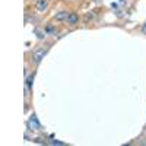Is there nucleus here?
Instances as JSON below:
<instances>
[{
    "label": "nucleus",
    "instance_id": "1",
    "mask_svg": "<svg viewBox=\"0 0 146 146\" xmlns=\"http://www.w3.org/2000/svg\"><path fill=\"white\" fill-rule=\"evenodd\" d=\"M28 126H29L31 130H40V129H41V124H40V121H38V118H36L35 114L31 115V118H29V121H28Z\"/></svg>",
    "mask_w": 146,
    "mask_h": 146
},
{
    "label": "nucleus",
    "instance_id": "2",
    "mask_svg": "<svg viewBox=\"0 0 146 146\" xmlns=\"http://www.w3.org/2000/svg\"><path fill=\"white\" fill-rule=\"evenodd\" d=\"M45 53H47V50H42V48H41V50H36V51L34 53V62H35L36 64H38V63L41 62V60L44 58Z\"/></svg>",
    "mask_w": 146,
    "mask_h": 146
},
{
    "label": "nucleus",
    "instance_id": "3",
    "mask_svg": "<svg viewBox=\"0 0 146 146\" xmlns=\"http://www.w3.org/2000/svg\"><path fill=\"white\" fill-rule=\"evenodd\" d=\"M48 9V0H36V10L45 12Z\"/></svg>",
    "mask_w": 146,
    "mask_h": 146
},
{
    "label": "nucleus",
    "instance_id": "4",
    "mask_svg": "<svg viewBox=\"0 0 146 146\" xmlns=\"http://www.w3.org/2000/svg\"><path fill=\"white\" fill-rule=\"evenodd\" d=\"M78 21H79V18H78L76 13H69V16H67V19H66V22L69 23V25H76Z\"/></svg>",
    "mask_w": 146,
    "mask_h": 146
},
{
    "label": "nucleus",
    "instance_id": "5",
    "mask_svg": "<svg viewBox=\"0 0 146 146\" xmlns=\"http://www.w3.org/2000/svg\"><path fill=\"white\" fill-rule=\"evenodd\" d=\"M67 16H69L67 12H66V10H62V12H58V13H56L54 19H56V21H66Z\"/></svg>",
    "mask_w": 146,
    "mask_h": 146
},
{
    "label": "nucleus",
    "instance_id": "6",
    "mask_svg": "<svg viewBox=\"0 0 146 146\" xmlns=\"http://www.w3.org/2000/svg\"><path fill=\"white\" fill-rule=\"evenodd\" d=\"M32 80H34V75H29L27 78V89H32Z\"/></svg>",
    "mask_w": 146,
    "mask_h": 146
},
{
    "label": "nucleus",
    "instance_id": "7",
    "mask_svg": "<svg viewBox=\"0 0 146 146\" xmlns=\"http://www.w3.org/2000/svg\"><path fill=\"white\" fill-rule=\"evenodd\" d=\"M50 145H57V146H64L66 143H63V142H58V140H51V142H50Z\"/></svg>",
    "mask_w": 146,
    "mask_h": 146
},
{
    "label": "nucleus",
    "instance_id": "8",
    "mask_svg": "<svg viewBox=\"0 0 146 146\" xmlns=\"http://www.w3.org/2000/svg\"><path fill=\"white\" fill-rule=\"evenodd\" d=\"M47 32L48 34H54V28L53 27H47Z\"/></svg>",
    "mask_w": 146,
    "mask_h": 146
},
{
    "label": "nucleus",
    "instance_id": "9",
    "mask_svg": "<svg viewBox=\"0 0 146 146\" xmlns=\"http://www.w3.org/2000/svg\"><path fill=\"white\" fill-rule=\"evenodd\" d=\"M36 34H38V38H44V35H45V34H42V32L38 31V29H36Z\"/></svg>",
    "mask_w": 146,
    "mask_h": 146
},
{
    "label": "nucleus",
    "instance_id": "10",
    "mask_svg": "<svg viewBox=\"0 0 146 146\" xmlns=\"http://www.w3.org/2000/svg\"><path fill=\"white\" fill-rule=\"evenodd\" d=\"M142 31H143V32L146 34V23H145V25H143V28H142Z\"/></svg>",
    "mask_w": 146,
    "mask_h": 146
}]
</instances>
